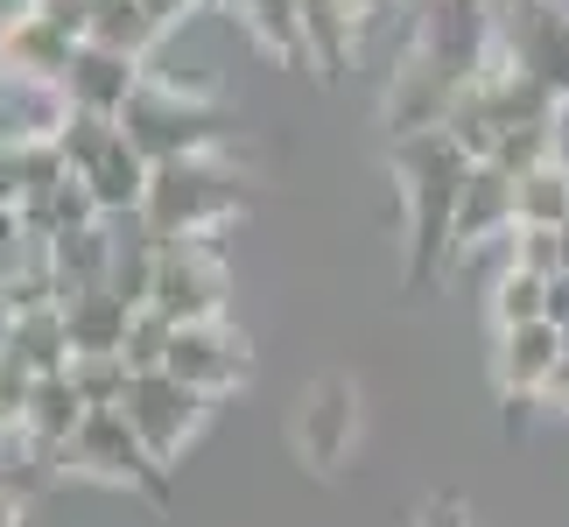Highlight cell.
I'll return each instance as SVG.
<instances>
[{"instance_id": "cell-1", "label": "cell", "mask_w": 569, "mask_h": 527, "mask_svg": "<svg viewBox=\"0 0 569 527\" xmlns=\"http://www.w3.org/2000/svg\"><path fill=\"white\" fill-rule=\"evenodd\" d=\"M232 205H239L232 176L211 169L204 156H183V162H156L148 197H141V218H148L156 239H183V232H211Z\"/></svg>"}, {"instance_id": "cell-2", "label": "cell", "mask_w": 569, "mask_h": 527, "mask_svg": "<svg viewBox=\"0 0 569 527\" xmlns=\"http://www.w3.org/2000/svg\"><path fill=\"white\" fill-rule=\"evenodd\" d=\"M127 141L141 148L148 162H183V156H204V148L218 141L211 113L197 99H177V84H141L134 99H127Z\"/></svg>"}, {"instance_id": "cell-3", "label": "cell", "mask_w": 569, "mask_h": 527, "mask_svg": "<svg viewBox=\"0 0 569 527\" xmlns=\"http://www.w3.org/2000/svg\"><path fill=\"white\" fill-rule=\"evenodd\" d=\"M156 302L162 317L177 324H204L226 310V260L204 247V232H183V239H162V260H156Z\"/></svg>"}, {"instance_id": "cell-4", "label": "cell", "mask_w": 569, "mask_h": 527, "mask_svg": "<svg viewBox=\"0 0 569 527\" xmlns=\"http://www.w3.org/2000/svg\"><path fill=\"white\" fill-rule=\"evenodd\" d=\"M120 408L134 415V429L148 436V450L169 465V457L190 444L197 415H204V394H197L190 380H177L169 366H148V372H134V380H127V401H120Z\"/></svg>"}, {"instance_id": "cell-5", "label": "cell", "mask_w": 569, "mask_h": 527, "mask_svg": "<svg viewBox=\"0 0 569 527\" xmlns=\"http://www.w3.org/2000/svg\"><path fill=\"white\" fill-rule=\"evenodd\" d=\"M162 366L177 372V380H190L197 394H226L239 372H247V338H232L218 317H204V324H177V331H169Z\"/></svg>"}, {"instance_id": "cell-6", "label": "cell", "mask_w": 569, "mask_h": 527, "mask_svg": "<svg viewBox=\"0 0 569 527\" xmlns=\"http://www.w3.org/2000/svg\"><path fill=\"white\" fill-rule=\"evenodd\" d=\"M71 450H78L92 471H106V478H156V465H162V457L148 450V436L134 429V415H127L120 401L84 408V422H78V436H71Z\"/></svg>"}, {"instance_id": "cell-7", "label": "cell", "mask_w": 569, "mask_h": 527, "mask_svg": "<svg viewBox=\"0 0 569 527\" xmlns=\"http://www.w3.org/2000/svg\"><path fill=\"white\" fill-rule=\"evenodd\" d=\"M63 92H71V106H92V113H127V99L141 92V57L106 50V42L84 36L71 71H63Z\"/></svg>"}, {"instance_id": "cell-8", "label": "cell", "mask_w": 569, "mask_h": 527, "mask_svg": "<svg viewBox=\"0 0 569 527\" xmlns=\"http://www.w3.org/2000/svg\"><path fill=\"white\" fill-rule=\"evenodd\" d=\"M63 120H71V92H63V78L0 71V135H8V141H57Z\"/></svg>"}, {"instance_id": "cell-9", "label": "cell", "mask_w": 569, "mask_h": 527, "mask_svg": "<svg viewBox=\"0 0 569 527\" xmlns=\"http://www.w3.org/2000/svg\"><path fill=\"white\" fill-rule=\"evenodd\" d=\"M513 183H520V176L507 162H471L465 190H457V211H450V239H457V247H478L486 232L513 226Z\"/></svg>"}, {"instance_id": "cell-10", "label": "cell", "mask_w": 569, "mask_h": 527, "mask_svg": "<svg viewBox=\"0 0 569 527\" xmlns=\"http://www.w3.org/2000/svg\"><path fill=\"white\" fill-rule=\"evenodd\" d=\"M562 359V324L535 317V324H499V387L507 394H541Z\"/></svg>"}, {"instance_id": "cell-11", "label": "cell", "mask_w": 569, "mask_h": 527, "mask_svg": "<svg viewBox=\"0 0 569 527\" xmlns=\"http://www.w3.org/2000/svg\"><path fill=\"white\" fill-rule=\"evenodd\" d=\"M78 42L71 29H57L50 14H36V8H21L8 21V36H0V71H29V78H63L71 71V57H78Z\"/></svg>"}, {"instance_id": "cell-12", "label": "cell", "mask_w": 569, "mask_h": 527, "mask_svg": "<svg viewBox=\"0 0 569 527\" xmlns=\"http://www.w3.org/2000/svg\"><path fill=\"white\" fill-rule=\"evenodd\" d=\"M84 408H92V401L78 394L71 372H42L36 394H29V408H21V429H29L42 450H71V436H78V422H84Z\"/></svg>"}, {"instance_id": "cell-13", "label": "cell", "mask_w": 569, "mask_h": 527, "mask_svg": "<svg viewBox=\"0 0 569 527\" xmlns=\"http://www.w3.org/2000/svg\"><path fill=\"white\" fill-rule=\"evenodd\" d=\"M148 176H156V162L141 156L134 141H127V127L113 141H106V156L84 169V183H92L99 197V211H141V197H148Z\"/></svg>"}, {"instance_id": "cell-14", "label": "cell", "mask_w": 569, "mask_h": 527, "mask_svg": "<svg viewBox=\"0 0 569 527\" xmlns=\"http://www.w3.org/2000/svg\"><path fill=\"white\" fill-rule=\"evenodd\" d=\"M63 324H71V351H120L127 324H134V302L113 289H78V296H63Z\"/></svg>"}, {"instance_id": "cell-15", "label": "cell", "mask_w": 569, "mask_h": 527, "mask_svg": "<svg viewBox=\"0 0 569 527\" xmlns=\"http://www.w3.org/2000/svg\"><path fill=\"white\" fill-rule=\"evenodd\" d=\"M520 63L549 92H569V14L562 8H528L520 14Z\"/></svg>"}, {"instance_id": "cell-16", "label": "cell", "mask_w": 569, "mask_h": 527, "mask_svg": "<svg viewBox=\"0 0 569 527\" xmlns=\"http://www.w3.org/2000/svg\"><path fill=\"white\" fill-rule=\"evenodd\" d=\"M8 351L21 366H36V372H63V366H71V324H63V302H50V310H21Z\"/></svg>"}, {"instance_id": "cell-17", "label": "cell", "mask_w": 569, "mask_h": 527, "mask_svg": "<svg viewBox=\"0 0 569 527\" xmlns=\"http://www.w3.org/2000/svg\"><path fill=\"white\" fill-rule=\"evenodd\" d=\"M569 218V169L535 162L513 183V226H562Z\"/></svg>"}, {"instance_id": "cell-18", "label": "cell", "mask_w": 569, "mask_h": 527, "mask_svg": "<svg viewBox=\"0 0 569 527\" xmlns=\"http://www.w3.org/2000/svg\"><path fill=\"white\" fill-rule=\"evenodd\" d=\"M162 36V14L148 8V0H99L92 14V42L106 50H127V57H148V42Z\"/></svg>"}, {"instance_id": "cell-19", "label": "cell", "mask_w": 569, "mask_h": 527, "mask_svg": "<svg viewBox=\"0 0 569 527\" xmlns=\"http://www.w3.org/2000/svg\"><path fill=\"white\" fill-rule=\"evenodd\" d=\"M78 380L84 401H127V380H134V366H127V351H71V366H63Z\"/></svg>"}, {"instance_id": "cell-20", "label": "cell", "mask_w": 569, "mask_h": 527, "mask_svg": "<svg viewBox=\"0 0 569 527\" xmlns=\"http://www.w3.org/2000/svg\"><path fill=\"white\" fill-rule=\"evenodd\" d=\"M492 317H499V324H535V317H549V275H535V268H507V275H499V302H492Z\"/></svg>"}, {"instance_id": "cell-21", "label": "cell", "mask_w": 569, "mask_h": 527, "mask_svg": "<svg viewBox=\"0 0 569 527\" xmlns=\"http://www.w3.org/2000/svg\"><path fill=\"white\" fill-rule=\"evenodd\" d=\"M169 331H177V317H162L156 302H141V310H134V324H127V338H120L127 366H134V372L162 366V351H169Z\"/></svg>"}, {"instance_id": "cell-22", "label": "cell", "mask_w": 569, "mask_h": 527, "mask_svg": "<svg viewBox=\"0 0 569 527\" xmlns=\"http://www.w3.org/2000/svg\"><path fill=\"white\" fill-rule=\"evenodd\" d=\"M352 29V14H345V0H302V36L323 50V63H338V36Z\"/></svg>"}, {"instance_id": "cell-23", "label": "cell", "mask_w": 569, "mask_h": 527, "mask_svg": "<svg viewBox=\"0 0 569 527\" xmlns=\"http://www.w3.org/2000/svg\"><path fill=\"white\" fill-rule=\"evenodd\" d=\"M549 317H556V324H569V268H556V275H549Z\"/></svg>"}, {"instance_id": "cell-24", "label": "cell", "mask_w": 569, "mask_h": 527, "mask_svg": "<svg viewBox=\"0 0 569 527\" xmlns=\"http://www.w3.org/2000/svg\"><path fill=\"white\" fill-rule=\"evenodd\" d=\"M14 239H21V211H14V205H0V268H8Z\"/></svg>"}, {"instance_id": "cell-25", "label": "cell", "mask_w": 569, "mask_h": 527, "mask_svg": "<svg viewBox=\"0 0 569 527\" xmlns=\"http://www.w3.org/2000/svg\"><path fill=\"white\" fill-rule=\"evenodd\" d=\"M541 394H549L556 408H569V345H562V359H556V372H549V387H541Z\"/></svg>"}, {"instance_id": "cell-26", "label": "cell", "mask_w": 569, "mask_h": 527, "mask_svg": "<svg viewBox=\"0 0 569 527\" xmlns=\"http://www.w3.org/2000/svg\"><path fill=\"white\" fill-rule=\"evenodd\" d=\"M148 8H156V14H162V29H169V21H183V14H190V0H148Z\"/></svg>"}, {"instance_id": "cell-27", "label": "cell", "mask_w": 569, "mask_h": 527, "mask_svg": "<svg viewBox=\"0 0 569 527\" xmlns=\"http://www.w3.org/2000/svg\"><path fill=\"white\" fill-rule=\"evenodd\" d=\"M8 338H14V302L0 296V351H8Z\"/></svg>"}, {"instance_id": "cell-28", "label": "cell", "mask_w": 569, "mask_h": 527, "mask_svg": "<svg viewBox=\"0 0 569 527\" xmlns=\"http://www.w3.org/2000/svg\"><path fill=\"white\" fill-rule=\"evenodd\" d=\"M556 239H562V268H569V218H562V226H556Z\"/></svg>"}]
</instances>
